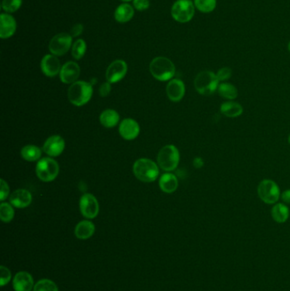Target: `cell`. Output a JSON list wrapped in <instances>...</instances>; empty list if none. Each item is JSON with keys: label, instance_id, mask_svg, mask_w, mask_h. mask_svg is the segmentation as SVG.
Segmentation results:
<instances>
[{"label": "cell", "instance_id": "17", "mask_svg": "<svg viewBox=\"0 0 290 291\" xmlns=\"http://www.w3.org/2000/svg\"><path fill=\"white\" fill-rule=\"evenodd\" d=\"M185 87L184 83L181 79L170 80L166 87V93L170 101L174 103H178L182 101L185 96Z\"/></svg>", "mask_w": 290, "mask_h": 291}, {"label": "cell", "instance_id": "23", "mask_svg": "<svg viewBox=\"0 0 290 291\" xmlns=\"http://www.w3.org/2000/svg\"><path fill=\"white\" fill-rule=\"evenodd\" d=\"M119 119H120L119 114L113 109H106L100 115V122L102 126H104L105 128L111 129L115 127L118 125Z\"/></svg>", "mask_w": 290, "mask_h": 291}, {"label": "cell", "instance_id": "5", "mask_svg": "<svg viewBox=\"0 0 290 291\" xmlns=\"http://www.w3.org/2000/svg\"><path fill=\"white\" fill-rule=\"evenodd\" d=\"M158 163L164 171L176 170L180 163V153L174 145H166L160 149L158 154Z\"/></svg>", "mask_w": 290, "mask_h": 291}, {"label": "cell", "instance_id": "32", "mask_svg": "<svg viewBox=\"0 0 290 291\" xmlns=\"http://www.w3.org/2000/svg\"><path fill=\"white\" fill-rule=\"evenodd\" d=\"M23 4V0H3L2 9L7 13H14L19 10Z\"/></svg>", "mask_w": 290, "mask_h": 291}, {"label": "cell", "instance_id": "4", "mask_svg": "<svg viewBox=\"0 0 290 291\" xmlns=\"http://www.w3.org/2000/svg\"><path fill=\"white\" fill-rule=\"evenodd\" d=\"M219 83L216 74L211 71H203L195 78L194 86L200 95L211 96L218 90Z\"/></svg>", "mask_w": 290, "mask_h": 291}, {"label": "cell", "instance_id": "26", "mask_svg": "<svg viewBox=\"0 0 290 291\" xmlns=\"http://www.w3.org/2000/svg\"><path fill=\"white\" fill-rule=\"evenodd\" d=\"M21 154L24 159L29 162L38 161L41 158L42 151L39 147L34 145H26L23 147Z\"/></svg>", "mask_w": 290, "mask_h": 291}, {"label": "cell", "instance_id": "1", "mask_svg": "<svg viewBox=\"0 0 290 291\" xmlns=\"http://www.w3.org/2000/svg\"><path fill=\"white\" fill-rule=\"evenodd\" d=\"M93 96L91 83L85 81H76L67 90V97L70 103L76 106H82L89 103Z\"/></svg>", "mask_w": 290, "mask_h": 291}, {"label": "cell", "instance_id": "43", "mask_svg": "<svg viewBox=\"0 0 290 291\" xmlns=\"http://www.w3.org/2000/svg\"><path fill=\"white\" fill-rule=\"evenodd\" d=\"M289 143H290V136H289Z\"/></svg>", "mask_w": 290, "mask_h": 291}, {"label": "cell", "instance_id": "38", "mask_svg": "<svg viewBox=\"0 0 290 291\" xmlns=\"http://www.w3.org/2000/svg\"><path fill=\"white\" fill-rule=\"evenodd\" d=\"M83 26L82 24H76L75 26H73L71 30V36L72 37H78L83 32Z\"/></svg>", "mask_w": 290, "mask_h": 291}, {"label": "cell", "instance_id": "39", "mask_svg": "<svg viewBox=\"0 0 290 291\" xmlns=\"http://www.w3.org/2000/svg\"><path fill=\"white\" fill-rule=\"evenodd\" d=\"M282 199H283V201L284 203H286V204H289L290 205V190H286V191H284L283 193H282Z\"/></svg>", "mask_w": 290, "mask_h": 291}, {"label": "cell", "instance_id": "15", "mask_svg": "<svg viewBox=\"0 0 290 291\" xmlns=\"http://www.w3.org/2000/svg\"><path fill=\"white\" fill-rule=\"evenodd\" d=\"M80 67L74 61H68L61 67L60 79L67 84L75 83L80 76Z\"/></svg>", "mask_w": 290, "mask_h": 291}, {"label": "cell", "instance_id": "3", "mask_svg": "<svg viewBox=\"0 0 290 291\" xmlns=\"http://www.w3.org/2000/svg\"><path fill=\"white\" fill-rule=\"evenodd\" d=\"M151 74L159 81H168L176 74V67L172 61L167 57L158 56L154 58L150 63Z\"/></svg>", "mask_w": 290, "mask_h": 291}, {"label": "cell", "instance_id": "29", "mask_svg": "<svg viewBox=\"0 0 290 291\" xmlns=\"http://www.w3.org/2000/svg\"><path fill=\"white\" fill-rule=\"evenodd\" d=\"M32 291H59V289L54 281L48 278H43L36 283Z\"/></svg>", "mask_w": 290, "mask_h": 291}, {"label": "cell", "instance_id": "41", "mask_svg": "<svg viewBox=\"0 0 290 291\" xmlns=\"http://www.w3.org/2000/svg\"><path fill=\"white\" fill-rule=\"evenodd\" d=\"M120 1H123V2H130L131 0H120Z\"/></svg>", "mask_w": 290, "mask_h": 291}, {"label": "cell", "instance_id": "21", "mask_svg": "<svg viewBox=\"0 0 290 291\" xmlns=\"http://www.w3.org/2000/svg\"><path fill=\"white\" fill-rule=\"evenodd\" d=\"M178 179L171 173H165L159 180L160 189L165 193H173L178 188Z\"/></svg>", "mask_w": 290, "mask_h": 291}, {"label": "cell", "instance_id": "25", "mask_svg": "<svg viewBox=\"0 0 290 291\" xmlns=\"http://www.w3.org/2000/svg\"><path fill=\"white\" fill-rule=\"evenodd\" d=\"M271 216L278 223H284L290 217V210L284 204H277L271 209Z\"/></svg>", "mask_w": 290, "mask_h": 291}, {"label": "cell", "instance_id": "18", "mask_svg": "<svg viewBox=\"0 0 290 291\" xmlns=\"http://www.w3.org/2000/svg\"><path fill=\"white\" fill-rule=\"evenodd\" d=\"M32 194L26 189H17L10 195V204L18 209L28 207L32 203Z\"/></svg>", "mask_w": 290, "mask_h": 291}, {"label": "cell", "instance_id": "33", "mask_svg": "<svg viewBox=\"0 0 290 291\" xmlns=\"http://www.w3.org/2000/svg\"><path fill=\"white\" fill-rule=\"evenodd\" d=\"M11 278H12V274L10 269L4 265H1L0 266V286L1 287L5 286L7 284L10 283Z\"/></svg>", "mask_w": 290, "mask_h": 291}, {"label": "cell", "instance_id": "16", "mask_svg": "<svg viewBox=\"0 0 290 291\" xmlns=\"http://www.w3.org/2000/svg\"><path fill=\"white\" fill-rule=\"evenodd\" d=\"M119 134L126 141H132L140 134V125L133 119H125L119 125Z\"/></svg>", "mask_w": 290, "mask_h": 291}, {"label": "cell", "instance_id": "6", "mask_svg": "<svg viewBox=\"0 0 290 291\" xmlns=\"http://www.w3.org/2000/svg\"><path fill=\"white\" fill-rule=\"evenodd\" d=\"M60 168L55 160L51 158H44L38 160L36 165V174L38 179L45 183L53 182L59 175Z\"/></svg>", "mask_w": 290, "mask_h": 291}, {"label": "cell", "instance_id": "20", "mask_svg": "<svg viewBox=\"0 0 290 291\" xmlns=\"http://www.w3.org/2000/svg\"><path fill=\"white\" fill-rule=\"evenodd\" d=\"M96 232V226L89 220L80 221L77 224L74 234L79 239L86 240L92 237Z\"/></svg>", "mask_w": 290, "mask_h": 291}, {"label": "cell", "instance_id": "36", "mask_svg": "<svg viewBox=\"0 0 290 291\" xmlns=\"http://www.w3.org/2000/svg\"><path fill=\"white\" fill-rule=\"evenodd\" d=\"M133 4L136 10L143 11L149 8L150 2H149V0H134Z\"/></svg>", "mask_w": 290, "mask_h": 291}, {"label": "cell", "instance_id": "37", "mask_svg": "<svg viewBox=\"0 0 290 291\" xmlns=\"http://www.w3.org/2000/svg\"><path fill=\"white\" fill-rule=\"evenodd\" d=\"M111 90H112V87H111V83L109 82L102 83L99 89L100 96L102 97H106L111 92Z\"/></svg>", "mask_w": 290, "mask_h": 291}, {"label": "cell", "instance_id": "27", "mask_svg": "<svg viewBox=\"0 0 290 291\" xmlns=\"http://www.w3.org/2000/svg\"><path fill=\"white\" fill-rule=\"evenodd\" d=\"M218 93L220 94V96L227 100L236 99L237 96V90L236 87L229 83H222L219 84Z\"/></svg>", "mask_w": 290, "mask_h": 291}, {"label": "cell", "instance_id": "2", "mask_svg": "<svg viewBox=\"0 0 290 291\" xmlns=\"http://www.w3.org/2000/svg\"><path fill=\"white\" fill-rule=\"evenodd\" d=\"M133 172L136 178L143 183H153L159 175V170L155 162L149 159H139L133 166Z\"/></svg>", "mask_w": 290, "mask_h": 291}, {"label": "cell", "instance_id": "28", "mask_svg": "<svg viewBox=\"0 0 290 291\" xmlns=\"http://www.w3.org/2000/svg\"><path fill=\"white\" fill-rule=\"evenodd\" d=\"M15 216V211L13 205L8 203H2L0 205V218L4 223H9Z\"/></svg>", "mask_w": 290, "mask_h": 291}, {"label": "cell", "instance_id": "7", "mask_svg": "<svg viewBox=\"0 0 290 291\" xmlns=\"http://www.w3.org/2000/svg\"><path fill=\"white\" fill-rule=\"evenodd\" d=\"M195 14V5L191 0H177L171 8V16L176 22H190Z\"/></svg>", "mask_w": 290, "mask_h": 291}, {"label": "cell", "instance_id": "12", "mask_svg": "<svg viewBox=\"0 0 290 291\" xmlns=\"http://www.w3.org/2000/svg\"><path fill=\"white\" fill-rule=\"evenodd\" d=\"M65 149V141L60 135H52L45 141L43 150L51 157H58Z\"/></svg>", "mask_w": 290, "mask_h": 291}, {"label": "cell", "instance_id": "24", "mask_svg": "<svg viewBox=\"0 0 290 291\" xmlns=\"http://www.w3.org/2000/svg\"><path fill=\"white\" fill-rule=\"evenodd\" d=\"M220 112L228 118H237L242 115V112H243V108L242 106L240 105L239 103H234V102H227V103H224L221 106H220Z\"/></svg>", "mask_w": 290, "mask_h": 291}, {"label": "cell", "instance_id": "14", "mask_svg": "<svg viewBox=\"0 0 290 291\" xmlns=\"http://www.w3.org/2000/svg\"><path fill=\"white\" fill-rule=\"evenodd\" d=\"M41 70L45 76L53 78L60 74L61 67V62L54 54H46L42 59Z\"/></svg>", "mask_w": 290, "mask_h": 291}, {"label": "cell", "instance_id": "19", "mask_svg": "<svg viewBox=\"0 0 290 291\" xmlns=\"http://www.w3.org/2000/svg\"><path fill=\"white\" fill-rule=\"evenodd\" d=\"M16 22L15 18L9 14L3 13L0 16V37L8 39L15 34Z\"/></svg>", "mask_w": 290, "mask_h": 291}, {"label": "cell", "instance_id": "22", "mask_svg": "<svg viewBox=\"0 0 290 291\" xmlns=\"http://www.w3.org/2000/svg\"><path fill=\"white\" fill-rule=\"evenodd\" d=\"M134 8L129 3H123L115 10V20L120 23H125L130 22L134 16Z\"/></svg>", "mask_w": 290, "mask_h": 291}, {"label": "cell", "instance_id": "10", "mask_svg": "<svg viewBox=\"0 0 290 291\" xmlns=\"http://www.w3.org/2000/svg\"><path fill=\"white\" fill-rule=\"evenodd\" d=\"M79 209L84 217L94 219L99 214V203L91 193H85L80 198Z\"/></svg>", "mask_w": 290, "mask_h": 291}, {"label": "cell", "instance_id": "30", "mask_svg": "<svg viewBox=\"0 0 290 291\" xmlns=\"http://www.w3.org/2000/svg\"><path fill=\"white\" fill-rule=\"evenodd\" d=\"M216 0H194V5L203 13H211L216 7Z\"/></svg>", "mask_w": 290, "mask_h": 291}, {"label": "cell", "instance_id": "40", "mask_svg": "<svg viewBox=\"0 0 290 291\" xmlns=\"http://www.w3.org/2000/svg\"><path fill=\"white\" fill-rule=\"evenodd\" d=\"M193 164H194L195 167L200 168V167L204 165V162H203V160H202V159H200V158H197V159H195L194 161H193Z\"/></svg>", "mask_w": 290, "mask_h": 291}, {"label": "cell", "instance_id": "9", "mask_svg": "<svg viewBox=\"0 0 290 291\" xmlns=\"http://www.w3.org/2000/svg\"><path fill=\"white\" fill-rule=\"evenodd\" d=\"M72 42L73 37L70 34L66 32L59 33L51 39L49 45V50L51 54H54L55 56H61L70 50Z\"/></svg>", "mask_w": 290, "mask_h": 291}, {"label": "cell", "instance_id": "42", "mask_svg": "<svg viewBox=\"0 0 290 291\" xmlns=\"http://www.w3.org/2000/svg\"><path fill=\"white\" fill-rule=\"evenodd\" d=\"M288 48H289V51H290V44H289V46H288Z\"/></svg>", "mask_w": 290, "mask_h": 291}, {"label": "cell", "instance_id": "13", "mask_svg": "<svg viewBox=\"0 0 290 291\" xmlns=\"http://www.w3.org/2000/svg\"><path fill=\"white\" fill-rule=\"evenodd\" d=\"M12 285L15 291H32L35 284L32 276L29 272L21 271L13 278Z\"/></svg>", "mask_w": 290, "mask_h": 291}, {"label": "cell", "instance_id": "31", "mask_svg": "<svg viewBox=\"0 0 290 291\" xmlns=\"http://www.w3.org/2000/svg\"><path fill=\"white\" fill-rule=\"evenodd\" d=\"M86 49L85 41L83 39H78L73 45V48H72L73 57L76 60H80L85 54Z\"/></svg>", "mask_w": 290, "mask_h": 291}, {"label": "cell", "instance_id": "8", "mask_svg": "<svg viewBox=\"0 0 290 291\" xmlns=\"http://www.w3.org/2000/svg\"><path fill=\"white\" fill-rule=\"evenodd\" d=\"M258 194L262 201L272 205L280 198V189L278 184L271 180H263L258 185Z\"/></svg>", "mask_w": 290, "mask_h": 291}, {"label": "cell", "instance_id": "11", "mask_svg": "<svg viewBox=\"0 0 290 291\" xmlns=\"http://www.w3.org/2000/svg\"><path fill=\"white\" fill-rule=\"evenodd\" d=\"M127 63L123 60H116L109 65L105 72V78L110 83H118L121 81L127 74Z\"/></svg>", "mask_w": 290, "mask_h": 291}, {"label": "cell", "instance_id": "35", "mask_svg": "<svg viewBox=\"0 0 290 291\" xmlns=\"http://www.w3.org/2000/svg\"><path fill=\"white\" fill-rule=\"evenodd\" d=\"M0 184H1L0 199H1V201H4L7 197H8V195H9V193H10V187H9L8 183L3 179H1Z\"/></svg>", "mask_w": 290, "mask_h": 291}, {"label": "cell", "instance_id": "34", "mask_svg": "<svg viewBox=\"0 0 290 291\" xmlns=\"http://www.w3.org/2000/svg\"><path fill=\"white\" fill-rule=\"evenodd\" d=\"M233 71L230 67H223L217 72L216 77L219 81H225V80L229 79L232 77Z\"/></svg>", "mask_w": 290, "mask_h": 291}]
</instances>
